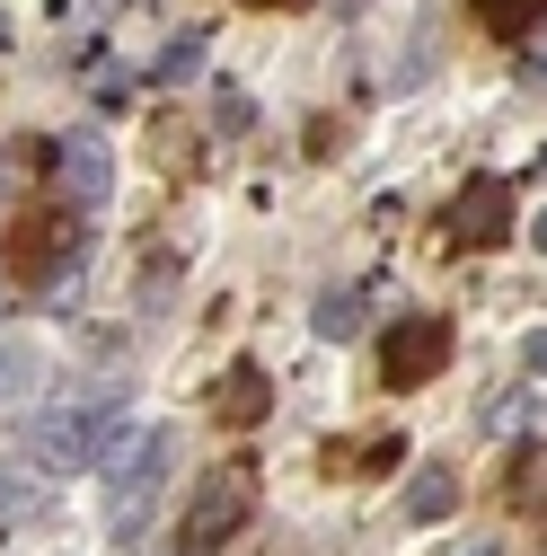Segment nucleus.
I'll return each mask as SVG.
<instances>
[{
    "label": "nucleus",
    "mask_w": 547,
    "mask_h": 556,
    "mask_svg": "<svg viewBox=\"0 0 547 556\" xmlns=\"http://www.w3.org/2000/svg\"><path fill=\"white\" fill-rule=\"evenodd\" d=\"M106 10H115V0H53V18H62V27H98Z\"/></svg>",
    "instance_id": "17"
},
{
    "label": "nucleus",
    "mask_w": 547,
    "mask_h": 556,
    "mask_svg": "<svg viewBox=\"0 0 547 556\" xmlns=\"http://www.w3.org/2000/svg\"><path fill=\"white\" fill-rule=\"evenodd\" d=\"M521 363H530V371L547 380V327H530V344H521Z\"/></svg>",
    "instance_id": "18"
},
{
    "label": "nucleus",
    "mask_w": 547,
    "mask_h": 556,
    "mask_svg": "<svg viewBox=\"0 0 547 556\" xmlns=\"http://www.w3.org/2000/svg\"><path fill=\"white\" fill-rule=\"evenodd\" d=\"M0 256H10V274H18V283H62V274H80V213H72V203H36V213H18L10 222V248H0Z\"/></svg>",
    "instance_id": "3"
},
{
    "label": "nucleus",
    "mask_w": 547,
    "mask_h": 556,
    "mask_svg": "<svg viewBox=\"0 0 547 556\" xmlns=\"http://www.w3.org/2000/svg\"><path fill=\"white\" fill-rule=\"evenodd\" d=\"M256 504H265V468L256 459H221L213 477L194 485V504H186V521H177V539H186V556H221L247 521H256Z\"/></svg>",
    "instance_id": "1"
},
{
    "label": "nucleus",
    "mask_w": 547,
    "mask_h": 556,
    "mask_svg": "<svg viewBox=\"0 0 547 556\" xmlns=\"http://www.w3.org/2000/svg\"><path fill=\"white\" fill-rule=\"evenodd\" d=\"M450 513H459V477L450 468H416V477H406V521H416V530L450 521Z\"/></svg>",
    "instance_id": "10"
},
{
    "label": "nucleus",
    "mask_w": 547,
    "mask_h": 556,
    "mask_svg": "<svg viewBox=\"0 0 547 556\" xmlns=\"http://www.w3.org/2000/svg\"><path fill=\"white\" fill-rule=\"evenodd\" d=\"M362 318H371V292H362V283H335V292L318 301V336H327V344H354Z\"/></svg>",
    "instance_id": "12"
},
{
    "label": "nucleus",
    "mask_w": 547,
    "mask_h": 556,
    "mask_svg": "<svg viewBox=\"0 0 547 556\" xmlns=\"http://www.w3.org/2000/svg\"><path fill=\"white\" fill-rule=\"evenodd\" d=\"M265 406H274V380L256 371V363H230L221 380H213V415H221V425H265Z\"/></svg>",
    "instance_id": "8"
},
{
    "label": "nucleus",
    "mask_w": 547,
    "mask_h": 556,
    "mask_svg": "<svg viewBox=\"0 0 547 556\" xmlns=\"http://www.w3.org/2000/svg\"><path fill=\"white\" fill-rule=\"evenodd\" d=\"M168 292H177V248H151V265L132 274V301H142V309H160Z\"/></svg>",
    "instance_id": "14"
},
{
    "label": "nucleus",
    "mask_w": 547,
    "mask_h": 556,
    "mask_svg": "<svg viewBox=\"0 0 547 556\" xmlns=\"http://www.w3.org/2000/svg\"><path fill=\"white\" fill-rule=\"evenodd\" d=\"M53 177H62V203H72V213H98V203L115 194V142H106L98 124L62 132V151H53Z\"/></svg>",
    "instance_id": "7"
},
{
    "label": "nucleus",
    "mask_w": 547,
    "mask_h": 556,
    "mask_svg": "<svg viewBox=\"0 0 547 556\" xmlns=\"http://www.w3.org/2000/svg\"><path fill=\"white\" fill-rule=\"evenodd\" d=\"M44 513H53L44 477H27V468H0V530H27V521H44Z\"/></svg>",
    "instance_id": "11"
},
{
    "label": "nucleus",
    "mask_w": 547,
    "mask_h": 556,
    "mask_svg": "<svg viewBox=\"0 0 547 556\" xmlns=\"http://www.w3.org/2000/svg\"><path fill=\"white\" fill-rule=\"evenodd\" d=\"M450 363V318H397V327H380V380L389 389H424L433 371Z\"/></svg>",
    "instance_id": "6"
},
{
    "label": "nucleus",
    "mask_w": 547,
    "mask_h": 556,
    "mask_svg": "<svg viewBox=\"0 0 547 556\" xmlns=\"http://www.w3.org/2000/svg\"><path fill=\"white\" fill-rule=\"evenodd\" d=\"M468 556H495V547H468Z\"/></svg>",
    "instance_id": "22"
},
{
    "label": "nucleus",
    "mask_w": 547,
    "mask_h": 556,
    "mask_svg": "<svg viewBox=\"0 0 547 556\" xmlns=\"http://www.w3.org/2000/svg\"><path fill=\"white\" fill-rule=\"evenodd\" d=\"M530 80H538V89H547V53H538V62H530Z\"/></svg>",
    "instance_id": "20"
},
{
    "label": "nucleus",
    "mask_w": 547,
    "mask_h": 556,
    "mask_svg": "<svg viewBox=\"0 0 547 556\" xmlns=\"http://www.w3.org/2000/svg\"><path fill=\"white\" fill-rule=\"evenodd\" d=\"M256 10H274V0H256Z\"/></svg>",
    "instance_id": "23"
},
{
    "label": "nucleus",
    "mask_w": 547,
    "mask_h": 556,
    "mask_svg": "<svg viewBox=\"0 0 547 556\" xmlns=\"http://www.w3.org/2000/svg\"><path fill=\"white\" fill-rule=\"evenodd\" d=\"M168 459H177V433H168V425L132 433V442L115 451V468H106V530H115V539H132V530L151 521L160 485H168Z\"/></svg>",
    "instance_id": "2"
},
{
    "label": "nucleus",
    "mask_w": 547,
    "mask_h": 556,
    "mask_svg": "<svg viewBox=\"0 0 547 556\" xmlns=\"http://www.w3.org/2000/svg\"><path fill=\"white\" fill-rule=\"evenodd\" d=\"M124 442V397H89V406H62L36 425V468L62 477V468H98L106 451Z\"/></svg>",
    "instance_id": "4"
},
{
    "label": "nucleus",
    "mask_w": 547,
    "mask_h": 556,
    "mask_svg": "<svg viewBox=\"0 0 547 556\" xmlns=\"http://www.w3.org/2000/svg\"><path fill=\"white\" fill-rule=\"evenodd\" d=\"M203 53H213V36H203V27H177V36L160 45V62H151V80H160V89L194 80V72H203Z\"/></svg>",
    "instance_id": "13"
},
{
    "label": "nucleus",
    "mask_w": 547,
    "mask_h": 556,
    "mask_svg": "<svg viewBox=\"0 0 547 556\" xmlns=\"http://www.w3.org/2000/svg\"><path fill=\"white\" fill-rule=\"evenodd\" d=\"M512 239V186L504 177H468L450 203H442V248L450 256H486Z\"/></svg>",
    "instance_id": "5"
},
{
    "label": "nucleus",
    "mask_w": 547,
    "mask_h": 556,
    "mask_svg": "<svg viewBox=\"0 0 547 556\" xmlns=\"http://www.w3.org/2000/svg\"><path fill=\"white\" fill-rule=\"evenodd\" d=\"M0 45H10V18H0Z\"/></svg>",
    "instance_id": "21"
},
{
    "label": "nucleus",
    "mask_w": 547,
    "mask_h": 556,
    "mask_svg": "<svg viewBox=\"0 0 547 556\" xmlns=\"http://www.w3.org/2000/svg\"><path fill=\"white\" fill-rule=\"evenodd\" d=\"M468 10H476V27H486L495 45H530L547 27V0H468Z\"/></svg>",
    "instance_id": "9"
},
{
    "label": "nucleus",
    "mask_w": 547,
    "mask_h": 556,
    "mask_svg": "<svg viewBox=\"0 0 547 556\" xmlns=\"http://www.w3.org/2000/svg\"><path fill=\"white\" fill-rule=\"evenodd\" d=\"M504 495H512L521 513H547V451H530V459L504 477Z\"/></svg>",
    "instance_id": "15"
},
{
    "label": "nucleus",
    "mask_w": 547,
    "mask_h": 556,
    "mask_svg": "<svg viewBox=\"0 0 547 556\" xmlns=\"http://www.w3.org/2000/svg\"><path fill=\"white\" fill-rule=\"evenodd\" d=\"M530 248H538V256H547V213H538V222H530Z\"/></svg>",
    "instance_id": "19"
},
{
    "label": "nucleus",
    "mask_w": 547,
    "mask_h": 556,
    "mask_svg": "<svg viewBox=\"0 0 547 556\" xmlns=\"http://www.w3.org/2000/svg\"><path fill=\"white\" fill-rule=\"evenodd\" d=\"M213 132H221V142H239V132H247V98H239V89L213 98Z\"/></svg>",
    "instance_id": "16"
}]
</instances>
